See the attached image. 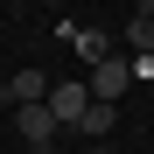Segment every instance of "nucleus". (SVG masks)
Returning a JSON list of instances; mask_svg holds the SVG:
<instances>
[{
    "label": "nucleus",
    "mask_w": 154,
    "mask_h": 154,
    "mask_svg": "<svg viewBox=\"0 0 154 154\" xmlns=\"http://www.w3.org/2000/svg\"><path fill=\"white\" fill-rule=\"evenodd\" d=\"M91 154H112V147H91Z\"/></svg>",
    "instance_id": "423d86ee"
},
{
    "label": "nucleus",
    "mask_w": 154,
    "mask_h": 154,
    "mask_svg": "<svg viewBox=\"0 0 154 154\" xmlns=\"http://www.w3.org/2000/svg\"><path fill=\"white\" fill-rule=\"evenodd\" d=\"M112 119H119V112L105 105V98H91V105H84V119H77V133H91L98 147H105V133H112Z\"/></svg>",
    "instance_id": "39448f33"
},
{
    "label": "nucleus",
    "mask_w": 154,
    "mask_h": 154,
    "mask_svg": "<svg viewBox=\"0 0 154 154\" xmlns=\"http://www.w3.org/2000/svg\"><path fill=\"white\" fill-rule=\"evenodd\" d=\"M84 84H91V98H105V105H119V91L133 84V63H126V56H105V63H98V70L84 77Z\"/></svg>",
    "instance_id": "7ed1b4c3"
},
{
    "label": "nucleus",
    "mask_w": 154,
    "mask_h": 154,
    "mask_svg": "<svg viewBox=\"0 0 154 154\" xmlns=\"http://www.w3.org/2000/svg\"><path fill=\"white\" fill-rule=\"evenodd\" d=\"M84 105H91V84H84V77L49 84V119H56V126H77V119H84Z\"/></svg>",
    "instance_id": "f257e3e1"
},
{
    "label": "nucleus",
    "mask_w": 154,
    "mask_h": 154,
    "mask_svg": "<svg viewBox=\"0 0 154 154\" xmlns=\"http://www.w3.org/2000/svg\"><path fill=\"white\" fill-rule=\"evenodd\" d=\"M7 105H49V77L42 70H14L7 77Z\"/></svg>",
    "instance_id": "20e7f679"
},
{
    "label": "nucleus",
    "mask_w": 154,
    "mask_h": 154,
    "mask_svg": "<svg viewBox=\"0 0 154 154\" xmlns=\"http://www.w3.org/2000/svg\"><path fill=\"white\" fill-rule=\"evenodd\" d=\"M14 126H21V140H28V154H49V147H56V119H49V105H14Z\"/></svg>",
    "instance_id": "f03ea898"
}]
</instances>
